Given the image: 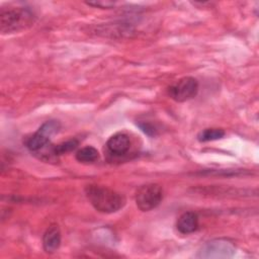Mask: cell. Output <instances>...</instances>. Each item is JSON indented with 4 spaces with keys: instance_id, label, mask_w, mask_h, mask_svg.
Segmentation results:
<instances>
[{
    "instance_id": "1",
    "label": "cell",
    "mask_w": 259,
    "mask_h": 259,
    "mask_svg": "<svg viewBox=\"0 0 259 259\" xmlns=\"http://www.w3.org/2000/svg\"><path fill=\"white\" fill-rule=\"evenodd\" d=\"M87 199L99 212L112 213L125 204V198L120 193L99 185H88L85 188Z\"/></svg>"
},
{
    "instance_id": "2",
    "label": "cell",
    "mask_w": 259,
    "mask_h": 259,
    "mask_svg": "<svg viewBox=\"0 0 259 259\" xmlns=\"http://www.w3.org/2000/svg\"><path fill=\"white\" fill-rule=\"evenodd\" d=\"M35 16L31 10L23 6L2 7L0 11V30L4 33H13L23 30L33 24Z\"/></svg>"
},
{
    "instance_id": "3",
    "label": "cell",
    "mask_w": 259,
    "mask_h": 259,
    "mask_svg": "<svg viewBox=\"0 0 259 259\" xmlns=\"http://www.w3.org/2000/svg\"><path fill=\"white\" fill-rule=\"evenodd\" d=\"M162 199L163 189L157 183L142 185L136 193V203L142 211H149L156 208Z\"/></svg>"
},
{
    "instance_id": "4",
    "label": "cell",
    "mask_w": 259,
    "mask_h": 259,
    "mask_svg": "<svg viewBox=\"0 0 259 259\" xmlns=\"http://www.w3.org/2000/svg\"><path fill=\"white\" fill-rule=\"evenodd\" d=\"M61 125L58 120H48L46 121L32 136H30L26 142L25 146L30 152H38L46 148L52 136L57 134Z\"/></svg>"
},
{
    "instance_id": "5",
    "label": "cell",
    "mask_w": 259,
    "mask_h": 259,
    "mask_svg": "<svg viewBox=\"0 0 259 259\" xmlns=\"http://www.w3.org/2000/svg\"><path fill=\"white\" fill-rule=\"evenodd\" d=\"M198 92V81L190 76L180 78L168 88V95L176 102L192 99Z\"/></svg>"
},
{
    "instance_id": "6",
    "label": "cell",
    "mask_w": 259,
    "mask_h": 259,
    "mask_svg": "<svg viewBox=\"0 0 259 259\" xmlns=\"http://www.w3.org/2000/svg\"><path fill=\"white\" fill-rule=\"evenodd\" d=\"M235 251V248L232 243H229L228 241L224 240H217L211 241L207 243L203 249L200 251V257H215V258H222V257H229L231 256Z\"/></svg>"
},
{
    "instance_id": "7",
    "label": "cell",
    "mask_w": 259,
    "mask_h": 259,
    "mask_svg": "<svg viewBox=\"0 0 259 259\" xmlns=\"http://www.w3.org/2000/svg\"><path fill=\"white\" fill-rule=\"evenodd\" d=\"M106 147L112 155L122 156L130 150L131 141L126 134L116 133L108 139Z\"/></svg>"
},
{
    "instance_id": "8",
    "label": "cell",
    "mask_w": 259,
    "mask_h": 259,
    "mask_svg": "<svg viewBox=\"0 0 259 259\" xmlns=\"http://www.w3.org/2000/svg\"><path fill=\"white\" fill-rule=\"evenodd\" d=\"M61 245V231L58 225H51L42 236V247L47 253L56 252Z\"/></svg>"
},
{
    "instance_id": "9",
    "label": "cell",
    "mask_w": 259,
    "mask_h": 259,
    "mask_svg": "<svg viewBox=\"0 0 259 259\" xmlns=\"http://www.w3.org/2000/svg\"><path fill=\"white\" fill-rule=\"evenodd\" d=\"M198 217L193 211L183 212L176 222V228L181 234L187 235L195 232L198 229Z\"/></svg>"
},
{
    "instance_id": "10",
    "label": "cell",
    "mask_w": 259,
    "mask_h": 259,
    "mask_svg": "<svg viewBox=\"0 0 259 259\" xmlns=\"http://www.w3.org/2000/svg\"><path fill=\"white\" fill-rule=\"evenodd\" d=\"M99 153L98 151L91 146L84 147L77 151L76 153V160L81 163H93L98 160Z\"/></svg>"
},
{
    "instance_id": "11",
    "label": "cell",
    "mask_w": 259,
    "mask_h": 259,
    "mask_svg": "<svg viewBox=\"0 0 259 259\" xmlns=\"http://www.w3.org/2000/svg\"><path fill=\"white\" fill-rule=\"evenodd\" d=\"M225 136V131L222 128H215V127H211V128H205L203 131H201L198 135H197V140L199 142H210V141H215V140H220Z\"/></svg>"
},
{
    "instance_id": "12",
    "label": "cell",
    "mask_w": 259,
    "mask_h": 259,
    "mask_svg": "<svg viewBox=\"0 0 259 259\" xmlns=\"http://www.w3.org/2000/svg\"><path fill=\"white\" fill-rule=\"evenodd\" d=\"M78 145H79V142L76 139H72L54 146L52 149V153L54 156H60L75 150L78 147Z\"/></svg>"
},
{
    "instance_id": "13",
    "label": "cell",
    "mask_w": 259,
    "mask_h": 259,
    "mask_svg": "<svg viewBox=\"0 0 259 259\" xmlns=\"http://www.w3.org/2000/svg\"><path fill=\"white\" fill-rule=\"evenodd\" d=\"M88 5L94 6V7H100V8H110L114 6L113 2L109 1H96V2H87Z\"/></svg>"
}]
</instances>
